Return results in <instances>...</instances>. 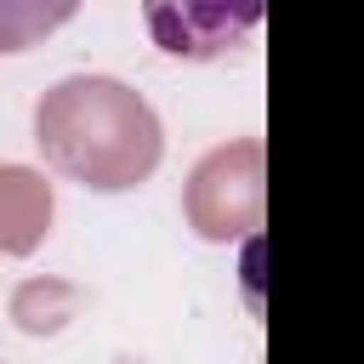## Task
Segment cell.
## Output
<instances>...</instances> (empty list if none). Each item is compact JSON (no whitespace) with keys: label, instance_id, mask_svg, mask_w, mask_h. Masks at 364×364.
Returning a JSON list of instances; mask_svg holds the SVG:
<instances>
[{"label":"cell","instance_id":"5b68a950","mask_svg":"<svg viewBox=\"0 0 364 364\" xmlns=\"http://www.w3.org/2000/svg\"><path fill=\"white\" fill-rule=\"evenodd\" d=\"M80 0H0V51H28L46 34H57Z\"/></svg>","mask_w":364,"mask_h":364},{"label":"cell","instance_id":"277c9868","mask_svg":"<svg viewBox=\"0 0 364 364\" xmlns=\"http://www.w3.org/2000/svg\"><path fill=\"white\" fill-rule=\"evenodd\" d=\"M57 193L34 165H0V256H28L51 233Z\"/></svg>","mask_w":364,"mask_h":364},{"label":"cell","instance_id":"6da1fadb","mask_svg":"<svg viewBox=\"0 0 364 364\" xmlns=\"http://www.w3.org/2000/svg\"><path fill=\"white\" fill-rule=\"evenodd\" d=\"M34 142L57 176L97 193H125L148 182L165 154V131L148 97L108 74L57 80L34 102Z\"/></svg>","mask_w":364,"mask_h":364},{"label":"cell","instance_id":"8992f818","mask_svg":"<svg viewBox=\"0 0 364 364\" xmlns=\"http://www.w3.org/2000/svg\"><path fill=\"white\" fill-rule=\"evenodd\" d=\"M57 301H74V290H63V284H23L17 290V301H11V318L23 324V330H57L63 324V313H57Z\"/></svg>","mask_w":364,"mask_h":364},{"label":"cell","instance_id":"7a4b0ae2","mask_svg":"<svg viewBox=\"0 0 364 364\" xmlns=\"http://www.w3.org/2000/svg\"><path fill=\"white\" fill-rule=\"evenodd\" d=\"M267 171H262V142L256 136H239V142H222L210 148L193 171H188V188H182V210H188V228L199 239H245L262 228V205H267Z\"/></svg>","mask_w":364,"mask_h":364},{"label":"cell","instance_id":"3957f363","mask_svg":"<svg viewBox=\"0 0 364 364\" xmlns=\"http://www.w3.org/2000/svg\"><path fill=\"white\" fill-rule=\"evenodd\" d=\"M262 11L267 0H142L154 46L182 63H210L239 51L262 28Z\"/></svg>","mask_w":364,"mask_h":364}]
</instances>
